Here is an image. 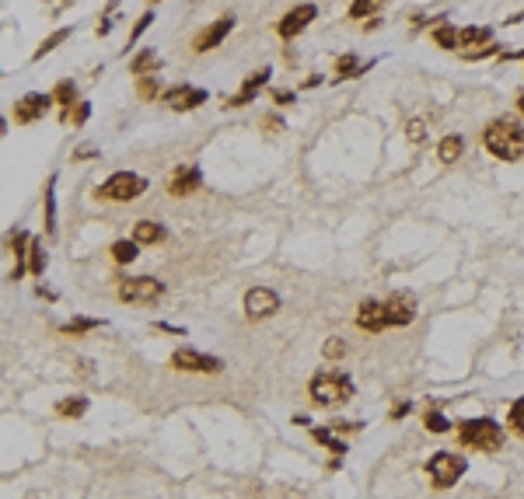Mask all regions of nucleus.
<instances>
[{
    "label": "nucleus",
    "instance_id": "9",
    "mask_svg": "<svg viewBox=\"0 0 524 499\" xmlns=\"http://www.w3.org/2000/svg\"><path fill=\"white\" fill-rule=\"evenodd\" d=\"M49 105H53V98H49V95H39V91H32V95H25V98H18V102H15L11 116H15V122H18V126H25V122H36V119H43V116L49 112Z\"/></svg>",
    "mask_w": 524,
    "mask_h": 499
},
{
    "label": "nucleus",
    "instance_id": "6",
    "mask_svg": "<svg viewBox=\"0 0 524 499\" xmlns=\"http://www.w3.org/2000/svg\"><path fill=\"white\" fill-rule=\"evenodd\" d=\"M426 475H430V482H433L437 489H451V485L465 475V457H458V454H451V450H440V454H433V457L426 461Z\"/></svg>",
    "mask_w": 524,
    "mask_h": 499
},
{
    "label": "nucleus",
    "instance_id": "34",
    "mask_svg": "<svg viewBox=\"0 0 524 499\" xmlns=\"http://www.w3.org/2000/svg\"><path fill=\"white\" fill-rule=\"evenodd\" d=\"M151 22H154V15H151V11L137 18V25H133V32H130V42H126V49H130V46H133V42H137V39H140V35L151 29Z\"/></svg>",
    "mask_w": 524,
    "mask_h": 499
},
{
    "label": "nucleus",
    "instance_id": "23",
    "mask_svg": "<svg viewBox=\"0 0 524 499\" xmlns=\"http://www.w3.org/2000/svg\"><path fill=\"white\" fill-rule=\"evenodd\" d=\"M29 269H32V276H43V273H46V252H43V241H32V244H29Z\"/></svg>",
    "mask_w": 524,
    "mask_h": 499
},
{
    "label": "nucleus",
    "instance_id": "32",
    "mask_svg": "<svg viewBox=\"0 0 524 499\" xmlns=\"http://www.w3.org/2000/svg\"><path fill=\"white\" fill-rule=\"evenodd\" d=\"M311 436H315V440H318L322 447L336 450V454H346V450H350V447H346L343 440H332V433H329V429H311Z\"/></svg>",
    "mask_w": 524,
    "mask_h": 499
},
{
    "label": "nucleus",
    "instance_id": "10",
    "mask_svg": "<svg viewBox=\"0 0 524 499\" xmlns=\"http://www.w3.org/2000/svg\"><path fill=\"white\" fill-rule=\"evenodd\" d=\"M315 18H318V8H315V4H298L294 11H287V15L280 18L277 32H280V39H294V35L305 32Z\"/></svg>",
    "mask_w": 524,
    "mask_h": 499
},
{
    "label": "nucleus",
    "instance_id": "7",
    "mask_svg": "<svg viewBox=\"0 0 524 499\" xmlns=\"http://www.w3.org/2000/svg\"><path fill=\"white\" fill-rule=\"evenodd\" d=\"M171 367L175 370H192V374H220L224 370V363L217 356H206V353H196V349H175Z\"/></svg>",
    "mask_w": 524,
    "mask_h": 499
},
{
    "label": "nucleus",
    "instance_id": "24",
    "mask_svg": "<svg viewBox=\"0 0 524 499\" xmlns=\"http://www.w3.org/2000/svg\"><path fill=\"white\" fill-rule=\"evenodd\" d=\"M381 4H385V0H353V4H350V18L353 22L357 18H371V15L381 11Z\"/></svg>",
    "mask_w": 524,
    "mask_h": 499
},
{
    "label": "nucleus",
    "instance_id": "2",
    "mask_svg": "<svg viewBox=\"0 0 524 499\" xmlns=\"http://www.w3.org/2000/svg\"><path fill=\"white\" fill-rule=\"evenodd\" d=\"M308 395H311V402L315 405H343L350 395H353V381L343 374V370H318L315 377H311V384H308Z\"/></svg>",
    "mask_w": 524,
    "mask_h": 499
},
{
    "label": "nucleus",
    "instance_id": "43",
    "mask_svg": "<svg viewBox=\"0 0 524 499\" xmlns=\"http://www.w3.org/2000/svg\"><path fill=\"white\" fill-rule=\"evenodd\" d=\"M517 109H521V112H524V91H521V95H517Z\"/></svg>",
    "mask_w": 524,
    "mask_h": 499
},
{
    "label": "nucleus",
    "instance_id": "33",
    "mask_svg": "<svg viewBox=\"0 0 524 499\" xmlns=\"http://www.w3.org/2000/svg\"><path fill=\"white\" fill-rule=\"evenodd\" d=\"M423 426L430 429V433H447L451 429V422L440 415V412H426V419H423Z\"/></svg>",
    "mask_w": 524,
    "mask_h": 499
},
{
    "label": "nucleus",
    "instance_id": "3",
    "mask_svg": "<svg viewBox=\"0 0 524 499\" xmlns=\"http://www.w3.org/2000/svg\"><path fill=\"white\" fill-rule=\"evenodd\" d=\"M144 192H147V178L137 175V171H116V175H109V178L95 189V196H98V199H109V203H133V199H140Z\"/></svg>",
    "mask_w": 524,
    "mask_h": 499
},
{
    "label": "nucleus",
    "instance_id": "11",
    "mask_svg": "<svg viewBox=\"0 0 524 499\" xmlns=\"http://www.w3.org/2000/svg\"><path fill=\"white\" fill-rule=\"evenodd\" d=\"M357 325L364 332H385L392 328V318H388V304L385 301H364L357 308Z\"/></svg>",
    "mask_w": 524,
    "mask_h": 499
},
{
    "label": "nucleus",
    "instance_id": "38",
    "mask_svg": "<svg viewBox=\"0 0 524 499\" xmlns=\"http://www.w3.org/2000/svg\"><path fill=\"white\" fill-rule=\"evenodd\" d=\"M88 116H91V105H88V102H81V105L74 109V119H70V122H74V126H84V122H88Z\"/></svg>",
    "mask_w": 524,
    "mask_h": 499
},
{
    "label": "nucleus",
    "instance_id": "16",
    "mask_svg": "<svg viewBox=\"0 0 524 499\" xmlns=\"http://www.w3.org/2000/svg\"><path fill=\"white\" fill-rule=\"evenodd\" d=\"M266 81H270V67H262V70H255V74H252V77L245 81V88H241V91H238V95H234V98L227 102V109H238V105H248V102H252V98H255V95L262 91V84H266Z\"/></svg>",
    "mask_w": 524,
    "mask_h": 499
},
{
    "label": "nucleus",
    "instance_id": "36",
    "mask_svg": "<svg viewBox=\"0 0 524 499\" xmlns=\"http://www.w3.org/2000/svg\"><path fill=\"white\" fill-rule=\"evenodd\" d=\"M406 136H409L413 143H423V140H426V126H423V119H409V122H406Z\"/></svg>",
    "mask_w": 524,
    "mask_h": 499
},
{
    "label": "nucleus",
    "instance_id": "8",
    "mask_svg": "<svg viewBox=\"0 0 524 499\" xmlns=\"http://www.w3.org/2000/svg\"><path fill=\"white\" fill-rule=\"evenodd\" d=\"M277 311H280V297H277L270 287H252V290L245 294V315H248L252 322L270 318V315H277Z\"/></svg>",
    "mask_w": 524,
    "mask_h": 499
},
{
    "label": "nucleus",
    "instance_id": "41",
    "mask_svg": "<svg viewBox=\"0 0 524 499\" xmlns=\"http://www.w3.org/2000/svg\"><path fill=\"white\" fill-rule=\"evenodd\" d=\"M95 154H98V150H95V147H81V150H77V154H74V157H95Z\"/></svg>",
    "mask_w": 524,
    "mask_h": 499
},
{
    "label": "nucleus",
    "instance_id": "27",
    "mask_svg": "<svg viewBox=\"0 0 524 499\" xmlns=\"http://www.w3.org/2000/svg\"><path fill=\"white\" fill-rule=\"evenodd\" d=\"M137 248H140V244H137L133 237H130V241H116V244H112V259H116V262H133V259H137Z\"/></svg>",
    "mask_w": 524,
    "mask_h": 499
},
{
    "label": "nucleus",
    "instance_id": "5",
    "mask_svg": "<svg viewBox=\"0 0 524 499\" xmlns=\"http://www.w3.org/2000/svg\"><path fill=\"white\" fill-rule=\"evenodd\" d=\"M161 297H164V283L154 280V276H133V280L119 283V301H126V304L147 308V304H154Z\"/></svg>",
    "mask_w": 524,
    "mask_h": 499
},
{
    "label": "nucleus",
    "instance_id": "28",
    "mask_svg": "<svg viewBox=\"0 0 524 499\" xmlns=\"http://www.w3.org/2000/svg\"><path fill=\"white\" fill-rule=\"evenodd\" d=\"M507 426H510L517 436H524V398H517V402L510 405V412H507Z\"/></svg>",
    "mask_w": 524,
    "mask_h": 499
},
{
    "label": "nucleus",
    "instance_id": "4",
    "mask_svg": "<svg viewBox=\"0 0 524 499\" xmlns=\"http://www.w3.org/2000/svg\"><path fill=\"white\" fill-rule=\"evenodd\" d=\"M458 440L461 447H472V450H500L503 447V429L493 422V419H465L458 426Z\"/></svg>",
    "mask_w": 524,
    "mask_h": 499
},
{
    "label": "nucleus",
    "instance_id": "29",
    "mask_svg": "<svg viewBox=\"0 0 524 499\" xmlns=\"http://www.w3.org/2000/svg\"><path fill=\"white\" fill-rule=\"evenodd\" d=\"M154 67H157V56H154V49H144V53L133 60V67H130V70H133L137 77H144V74H147V70H154Z\"/></svg>",
    "mask_w": 524,
    "mask_h": 499
},
{
    "label": "nucleus",
    "instance_id": "35",
    "mask_svg": "<svg viewBox=\"0 0 524 499\" xmlns=\"http://www.w3.org/2000/svg\"><path fill=\"white\" fill-rule=\"evenodd\" d=\"M137 95H140L144 102L157 98V81H154V77H140V81H137Z\"/></svg>",
    "mask_w": 524,
    "mask_h": 499
},
{
    "label": "nucleus",
    "instance_id": "25",
    "mask_svg": "<svg viewBox=\"0 0 524 499\" xmlns=\"http://www.w3.org/2000/svg\"><path fill=\"white\" fill-rule=\"evenodd\" d=\"M433 42H437L440 49H458V29L437 25V29H433Z\"/></svg>",
    "mask_w": 524,
    "mask_h": 499
},
{
    "label": "nucleus",
    "instance_id": "18",
    "mask_svg": "<svg viewBox=\"0 0 524 499\" xmlns=\"http://www.w3.org/2000/svg\"><path fill=\"white\" fill-rule=\"evenodd\" d=\"M164 223H157V220H137L133 223V241L137 244H161L164 241Z\"/></svg>",
    "mask_w": 524,
    "mask_h": 499
},
{
    "label": "nucleus",
    "instance_id": "12",
    "mask_svg": "<svg viewBox=\"0 0 524 499\" xmlns=\"http://www.w3.org/2000/svg\"><path fill=\"white\" fill-rule=\"evenodd\" d=\"M206 102V91L203 88H189V84H178V88H171L168 95H164V105L171 109V112H192V109H199Z\"/></svg>",
    "mask_w": 524,
    "mask_h": 499
},
{
    "label": "nucleus",
    "instance_id": "39",
    "mask_svg": "<svg viewBox=\"0 0 524 499\" xmlns=\"http://www.w3.org/2000/svg\"><path fill=\"white\" fill-rule=\"evenodd\" d=\"M262 129H270V133H277V129H280V119H277V116H270V119H262Z\"/></svg>",
    "mask_w": 524,
    "mask_h": 499
},
{
    "label": "nucleus",
    "instance_id": "42",
    "mask_svg": "<svg viewBox=\"0 0 524 499\" xmlns=\"http://www.w3.org/2000/svg\"><path fill=\"white\" fill-rule=\"evenodd\" d=\"M406 412H409V405H395V409H392V419H399V415H406Z\"/></svg>",
    "mask_w": 524,
    "mask_h": 499
},
{
    "label": "nucleus",
    "instance_id": "17",
    "mask_svg": "<svg viewBox=\"0 0 524 499\" xmlns=\"http://www.w3.org/2000/svg\"><path fill=\"white\" fill-rule=\"evenodd\" d=\"M486 42H493V32L482 29V25H468V29H458V49L472 53V49H482Z\"/></svg>",
    "mask_w": 524,
    "mask_h": 499
},
{
    "label": "nucleus",
    "instance_id": "21",
    "mask_svg": "<svg viewBox=\"0 0 524 499\" xmlns=\"http://www.w3.org/2000/svg\"><path fill=\"white\" fill-rule=\"evenodd\" d=\"M56 412L63 419H81L88 412V398H63V402H56Z\"/></svg>",
    "mask_w": 524,
    "mask_h": 499
},
{
    "label": "nucleus",
    "instance_id": "14",
    "mask_svg": "<svg viewBox=\"0 0 524 499\" xmlns=\"http://www.w3.org/2000/svg\"><path fill=\"white\" fill-rule=\"evenodd\" d=\"M385 304H388L392 328H406V325L416 318V297H413V294H392Z\"/></svg>",
    "mask_w": 524,
    "mask_h": 499
},
{
    "label": "nucleus",
    "instance_id": "13",
    "mask_svg": "<svg viewBox=\"0 0 524 499\" xmlns=\"http://www.w3.org/2000/svg\"><path fill=\"white\" fill-rule=\"evenodd\" d=\"M231 29H234V18H217L213 25H206L196 39H192V49L196 53H206V49H217L227 35H231Z\"/></svg>",
    "mask_w": 524,
    "mask_h": 499
},
{
    "label": "nucleus",
    "instance_id": "31",
    "mask_svg": "<svg viewBox=\"0 0 524 499\" xmlns=\"http://www.w3.org/2000/svg\"><path fill=\"white\" fill-rule=\"evenodd\" d=\"M357 67H360V63H357V56H353V53H346V56H339V60H336V77H339V81H346V77H353V74H357Z\"/></svg>",
    "mask_w": 524,
    "mask_h": 499
},
{
    "label": "nucleus",
    "instance_id": "15",
    "mask_svg": "<svg viewBox=\"0 0 524 499\" xmlns=\"http://www.w3.org/2000/svg\"><path fill=\"white\" fill-rule=\"evenodd\" d=\"M203 185V175H199V168L196 164H182V168H175V175H171V182H168V192L171 196H189V192H196Z\"/></svg>",
    "mask_w": 524,
    "mask_h": 499
},
{
    "label": "nucleus",
    "instance_id": "30",
    "mask_svg": "<svg viewBox=\"0 0 524 499\" xmlns=\"http://www.w3.org/2000/svg\"><path fill=\"white\" fill-rule=\"evenodd\" d=\"M67 35H70V29H60V32H53V35H49V39H46V42H43L39 49H36V60L49 56V53H53V49H56V46H60V42H63Z\"/></svg>",
    "mask_w": 524,
    "mask_h": 499
},
{
    "label": "nucleus",
    "instance_id": "40",
    "mask_svg": "<svg viewBox=\"0 0 524 499\" xmlns=\"http://www.w3.org/2000/svg\"><path fill=\"white\" fill-rule=\"evenodd\" d=\"M273 98H277V105H287V102H294V95H291V91H273Z\"/></svg>",
    "mask_w": 524,
    "mask_h": 499
},
{
    "label": "nucleus",
    "instance_id": "37",
    "mask_svg": "<svg viewBox=\"0 0 524 499\" xmlns=\"http://www.w3.org/2000/svg\"><path fill=\"white\" fill-rule=\"evenodd\" d=\"M322 356H325V360H339V356H346V342H343V339H329V342H325V349H322Z\"/></svg>",
    "mask_w": 524,
    "mask_h": 499
},
{
    "label": "nucleus",
    "instance_id": "22",
    "mask_svg": "<svg viewBox=\"0 0 524 499\" xmlns=\"http://www.w3.org/2000/svg\"><path fill=\"white\" fill-rule=\"evenodd\" d=\"M25 244H29V237L18 230V234L11 237V248H15V273H11V280H18V276L25 273V255H29V252H25Z\"/></svg>",
    "mask_w": 524,
    "mask_h": 499
},
{
    "label": "nucleus",
    "instance_id": "44",
    "mask_svg": "<svg viewBox=\"0 0 524 499\" xmlns=\"http://www.w3.org/2000/svg\"><path fill=\"white\" fill-rule=\"evenodd\" d=\"M154 4H157V0H154Z\"/></svg>",
    "mask_w": 524,
    "mask_h": 499
},
{
    "label": "nucleus",
    "instance_id": "20",
    "mask_svg": "<svg viewBox=\"0 0 524 499\" xmlns=\"http://www.w3.org/2000/svg\"><path fill=\"white\" fill-rule=\"evenodd\" d=\"M53 98L67 109V112L60 116V122H70V105L77 102V84H74V81H60V84H56V91H53Z\"/></svg>",
    "mask_w": 524,
    "mask_h": 499
},
{
    "label": "nucleus",
    "instance_id": "19",
    "mask_svg": "<svg viewBox=\"0 0 524 499\" xmlns=\"http://www.w3.org/2000/svg\"><path fill=\"white\" fill-rule=\"evenodd\" d=\"M461 150H465V140H461L458 133H451V136H444V140H440L437 157H440V164H454V161L461 157Z\"/></svg>",
    "mask_w": 524,
    "mask_h": 499
},
{
    "label": "nucleus",
    "instance_id": "26",
    "mask_svg": "<svg viewBox=\"0 0 524 499\" xmlns=\"http://www.w3.org/2000/svg\"><path fill=\"white\" fill-rule=\"evenodd\" d=\"M105 322H98V318H74V322H67L63 325V335H81V332H95V328H102Z\"/></svg>",
    "mask_w": 524,
    "mask_h": 499
},
{
    "label": "nucleus",
    "instance_id": "1",
    "mask_svg": "<svg viewBox=\"0 0 524 499\" xmlns=\"http://www.w3.org/2000/svg\"><path fill=\"white\" fill-rule=\"evenodd\" d=\"M482 147L500 161L524 157V126L517 119H496L482 129Z\"/></svg>",
    "mask_w": 524,
    "mask_h": 499
}]
</instances>
